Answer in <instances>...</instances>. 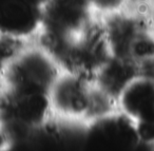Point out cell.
Instances as JSON below:
<instances>
[{
  "label": "cell",
  "mask_w": 154,
  "mask_h": 151,
  "mask_svg": "<svg viewBox=\"0 0 154 151\" xmlns=\"http://www.w3.org/2000/svg\"><path fill=\"white\" fill-rule=\"evenodd\" d=\"M129 5V2H128ZM145 11L127 5L124 11L99 20L108 56L138 66L154 56V20Z\"/></svg>",
  "instance_id": "cell-1"
},
{
  "label": "cell",
  "mask_w": 154,
  "mask_h": 151,
  "mask_svg": "<svg viewBox=\"0 0 154 151\" xmlns=\"http://www.w3.org/2000/svg\"><path fill=\"white\" fill-rule=\"evenodd\" d=\"M61 69L57 58L41 43H28L8 60L0 92L10 97L47 95Z\"/></svg>",
  "instance_id": "cell-2"
},
{
  "label": "cell",
  "mask_w": 154,
  "mask_h": 151,
  "mask_svg": "<svg viewBox=\"0 0 154 151\" xmlns=\"http://www.w3.org/2000/svg\"><path fill=\"white\" fill-rule=\"evenodd\" d=\"M93 83L86 73L62 68L47 94L52 119L90 123Z\"/></svg>",
  "instance_id": "cell-3"
},
{
  "label": "cell",
  "mask_w": 154,
  "mask_h": 151,
  "mask_svg": "<svg viewBox=\"0 0 154 151\" xmlns=\"http://www.w3.org/2000/svg\"><path fill=\"white\" fill-rule=\"evenodd\" d=\"M116 115L134 128L154 119V78L137 73L115 97Z\"/></svg>",
  "instance_id": "cell-4"
}]
</instances>
